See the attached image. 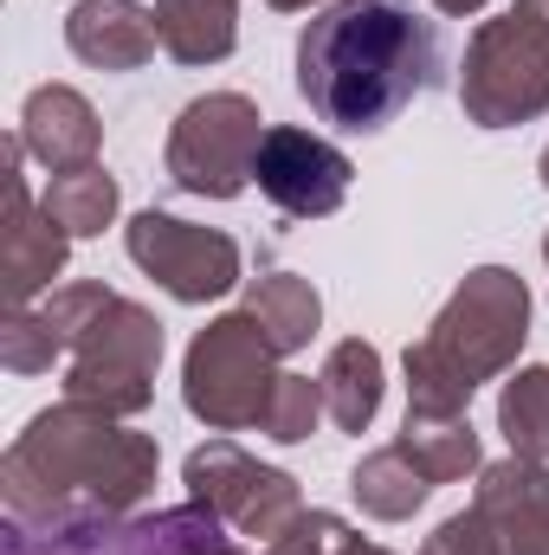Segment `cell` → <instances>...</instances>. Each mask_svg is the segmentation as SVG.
Instances as JSON below:
<instances>
[{"label":"cell","instance_id":"6da1fadb","mask_svg":"<svg viewBox=\"0 0 549 555\" xmlns=\"http://www.w3.org/2000/svg\"><path fill=\"white\" fill-rule=\"evenodd\" d=\"M439 72V26L395 0H330L297 33V98L336 130H388Z\"/></svg>","mask_w":549,"mask_h":555},{"label":"cell","instance_id":"7a4b0ae2","mask_svg":"<svg viewBox=\"0 0 549 555\" xmlns=\"http://www.w3.org/2000/svg\"><path fill=\"white\" fill-rule=\"evenodd\" d=\"M162 446L130 433L117 414L59 401L26 420V433L0 452V504L7 517H137L155 491Z\"/></svg>","mask_w":549,"mask_h":555},{"label":"cell","instance_id":"3957f363","mask_svg":"<svg viewBox=\"0 0 549 555\" xmlns=\"http://www.w3.org/2000/svg\"><path fill=\"white\" fill-rule=\"evenodd\" d=\"M524 336H531V284L511 266L465 272L459 291L439 304V317L426 323V336L408 343V356H401L408 414H426V420L465 414L485 382L518 369Z\"/></svg>","mask_w":549,"mask_h":555},{"label":"cell","instance_id":"277c9868","mask_svg":"<svg viewBox=\"0 0 549 555\" xmlns=\"http://www.w3.org/2000/svg\"><path fill=\"white\" fill-rule=\"evenodd\" d=\"M59 336H65V401L104 408L117 420H137L155 401V369H162V323L111 284H59L39 304Z\"/></svg>","mask_w":549,"mask_h":555},{"label":"cell","instance_id":"5b68a950","mask_svg":"<svg viewBox=\"0 0 549 555\" xmlns=\"http://www.w3.org/2000/svg\"><path fill=\"white\" fill-rule=\"evenodd\" d=\"M278 343L253 310H227L214 317L188 356H181V401L207 433H246L259 426L278 388Z\"/></svg>","mask_w":549,"mask_h":555},{"label":"cell","instance_id":"8992f818","mask_svg":"<svg viewBox=\"0 0 549 555\" xmlns=\"http://www.w3.org/2000/svg\"><path fill=\"white\" fill-rule=\"evenodd\" d=\"M459 104L478 130H524L549 111V20L537 7L511 0V13L485 20L465 39Z\"/></svg>","mask_w":549,"mask_h":555},{"label":"cell","instance_id":"52a82bcc","mask_svg":"<svg viewBox=\"0 0 549 555\" xmlns=\"http://www.w3.org/2000/svg\"><path fill=\"white\" fill-rule=\"evenodd\" d=\"M227 543V524L201 511L194 498L175 511H137V517H7L0 555H201Z\"/></svg>","mask_w":549,"mask_h":555},{"label":"cell","instance_id":"ba28073f","mask_svg":"<svg viewBox=\"0 0 549 555\" xmlns=\"http://www.w3.org/2000/svg\"><path fill=\"white\" fill-rule=\"evenodd\" d=\"M259 142H266V117L246 91H207V98L181 104V117L168 124L162 168L194 201H233L253 181Z\"/></svg>","mask_w":549,"mask_h":555},{"label":"cell","instance_id":"9c48e42d","mask_svg":"<svg viewBox=\"0 0 549 555\" xmlns=\"http://www.w3.org/2000/svg\"><path fill=\"white\" fill-rule=\"evenodd\" d=\"M420 555H549V465L518 452L478 465L472 504L446 517Z\"/></svg>","mask_w":549,"mask_h":555},{"label":"cell","instance_id":"30bf717a","mask_svg":"<svg viewBox=\"0 0 549 555\" xmlns=\"http://www.w3.org/2000/svg\"><path fill=\"white\" fill-rule=\"evenodd\" d=\"M181 478H188V498L201 504V511H214L233 537H246V543H259V550H272L278 537L304 517V491H297V478L291 472H278V465H259L240 439H207V446H194L188 452V465H181Z\"/></svg>","mask_w":549,"mask_h":555},{"label":"cell","instance_id":"8fae6325","mask_svg":"<svg viewBox=\"0 0 549 555\" xmlns=\"http://www.w3.org/2000/svg\"><path fill=\"white\" fill-rule=\"evenodd\" d=\"M124 253L175 304H214L240 284V246L220 227H194V220H175L162 207H149L124 227Z\"/></svg>","mask_w":549,"mask_h":555},{"label":"cell","instance_id":"7c38bea8","mask_svg":"<svg viewBox=\"0 0 549 555\" xmlns=\"http://www.w3.org/2000/svg\"><path fill=\"white\" fill-rule=\"evenodd\" d=\"M20 162H26V142L13 137L0 149V194H7V207H0V297H7V310H26L33 297L59 291V272L72 259V233L26 194Z\"/></svg>","mask_w":549,"mask_h":555},{"label":"cell","instance_id":"4fadbf2b","mask_svg":"<svg viewBox=\"0 0 549 555\" xmlns=\"http://www.w3.org/2000/svg\"><path fill=\"white\" fill-rule=\"evenodd\" d=\"M349 175L356 168H349V155L336 142L291 130V124H272L266 142H259V162H253L259 194L291 220H330L349 201Z\"/></svg>","mask_w":549,"mask_h":555},{"label":"cell","instance_id":"5bb4252c","mask_svg":"<svg viewBox=\"0 0 549 555\" xmlns=\"http://www.w3.org/2000/svg\"><path fill=\"white\" fill-rule=\"evenodd\" d=\"M20 142H26V155H33L46 175H65V168H91V162H98L104 124H98V111H91L85 91H72V85H39V91H26V104H20Z\"/></svg>","mask_w":549,"mask_h":555},{"label":"cell","instance_id":"9a60e30c","mask_svg":"<svg viewBox=\"0 0 549 555\" xmlns=\"http://www.w3.org/2000/svg\"><path fill=\"white\" fill-rule=\"evenodd\" d=\"M65 46H72V59H85L98 72H137L162 46L155 7H137V0H72Z\"/></svg>","mask_w":549,"mask_h":555},{"label":"cell","instance_id":"2e32d148","mask_svg":"<svg viewBox=\"0 0 549 555\" xmlns=\"http://www.w3.org/2000/svg\"><path fill=\"white\" fill-rule=\"evenodd\" d=\"M155 33L175 65H220L240 46V0H155Z\"/></svg>","mask_w":549,"mask_h":555},{"label":"cell","instance_id":"e0dca14e","mask_svg":"<svg viewBox=\"0 0 549 555\" xmlns=\"http://www.w3.org/2000/svg\"><path fill=\"white\" fill-rule=\"evenodd\" d=\"M323 408L343 433H362L369 420L382 414V349L362 343V336H343L330 356H323Z\"/></svg>","mask_w":549,"mask_h":555},{"label":"cell","instance_id":"ac0fdd59","mask_svg":"<svg viewBox=\"0 0 549 555\" xmlns=\"http://www.w3.org/2000/svg\"><path fill=\"white\" fill-rule=\"evenodd\" d=\"M349 498H356L362 517H375V524H408L413 511L433 498V485H426V472L413 465L401 446H375V452H362V465L349 472Z\"/></svg>","mask_w":549,"mask_h":555},{"label":"cell","instance_id":"d6986e66","mask_svg":"<svg viewBox=\"0 0 549 555\" xmlns=\"http://www.w3.org/2000/svg\"><path fill=\"white\" fill-rule=\"evenodd\" d=\"M246 310L266 323V336L278 343V356H297L310 349V336L323 330V297L317 284L297 272H266L246 284Z\"/></svg>","mask_w":549,"mask_h":555},{"label":"cell","instance_id":"ffe728a7","mask_svg":"<svg viewBox=\"0 0 549 555\" xmlns=\"http://www.w3.org/2000/svg\"><path fill=\"white\" fill-rule=\"evenodd\" d=\"M401 452H408L413 465L426 472V485L439 491V485H459V478H472L485 459H478V433H472V420L452 414V420H426V414H408L401 426V439H395Z\"/></svg>","mask_w":549,"mask_h":555},{"label":"cell","instance_id":"44dd1931","mask_svg":"<svg viewBox=\"0 0 549 555\" xmlns=\"http://www.w3.org/2000/svg\"><path fill=\"white\" fill-rule=\"evenodd\" d=\"M39 207H46L72 240H98V233L117 220L124 188H117V175H104V168L91 162V168H65V175H52L46 194H39Z\"/></svg>","mask_w":549,"mask_h":555},{"label":"cell","instance_id":"7402d4cb","mask_svg":"<svg viewBox=\"0 0 549 555\" xmlns=\"http://www.w3.org/2000/svg\"><path fill=\"white\" fill-rule=\"evenodd\" d=\"M498 433L518 459H544L549 465V362L518 369L498 395Z\"/></svg>","mask_w":549,"mask_h":555},{"label":"cell","instance_id":"603a6c76","mask_svg":"<svg viewBox=\"0 0 549 555\" xmlns=\"http://www.w3.org/2000/svg\"><path fill=\"white\" fill-rule=\"evenodd\" d=\"M72 349H65V336H59V323L46 317V310H7L0 317V362H7V375H46L52 362H65Z\"/></svg>","mask_w":549,"mask_h":555},{"label":"cell","instance_id":"cb8c5ba5","mask_svg":"<svg viewBox=\"0 0 549 555\" xmlns=\"http://www.w3.org/2000/svg\"><path fill=\"white\" fill-rule=\"evenodd\" d=\"M323 414H330V408H323V382H310V375H278L272 408H266L259 426H266V439H278V446H304Z\"/></svg>","mask_w":549,"mask_h":555},{"label":"cell","instance_id":"d4e9b609","mask_svg":"<svg viewBox=\"0 0 549 555\" xmlns=\"http://www.w3.org/2000/svg\"><path fill=\"white\" fill-rule=\"evenodd\" d=\"M343 537H349L343 517H330V511H304V517H297L266 555H336L343 550Z\"/></svg>","mask_w":549,"mask_h":555},{"label":"cell","instance_id":"484cf974","mask_svg":"<svg viewBox=\"0 0 549 555\" xmlns=\"http://www.w3.org/2000/svg\"><path fill=\"white\" fill-rule=\"evenodd\" d=\"M336 555H395V550H382V543H369V537H356V530H349V537H343V550Z\"/></svg>","mask_w":549,"mask_h":555},{"label":"cell","instance_id":"4316f807","mask_svg":"<svg viewBox=\"0 0 549 555\" xmlns=\"http://www.w3.org/2000/svg\"><path fill=\"white\" fill-rule=\"evenodd\" d=\"M433 7H439V13H446V20H465V13H478V7H485V0H433Z\"/></svg>","mask_w":549,"mask_h":555},{"label":"cell","instance_id":"83f0119b","mask_svg":"<svg viewBox=\"0 0 549 555\" xmlns=\"http://www.w3.org/2000/svg\"><path fill=\"white\" fill-rule=\"evenodd\" d=\"M201 555H246V550H240V543L227 537V543H214V550H201Z\"/></svg>","mask_w":549,"mask_h":555},{"label":"cell","instance_id":"f1b7e54d","mask_svg":"<svg viewBox=\"0 0 549 555\" xmlns=\"http://www.w3.org/2000/svg\"><path fill=\"white\" fill-rule=\"evenodd\" d=\"M278 13H297V7H317V0H272Z\"/></svg>","mask_w":549,"mask_h":555},{"label":"cell","instance_id":"f546056e","mask_svg":"<svg viewBox=\"0 0 549 555\" xmlns=\"http://www.w3.org/2000/svg\"><path fill=\"white\" fill-rule=\"evenodd\" d=\"M537 175H544V188H549V149H544V155H537Z\"/></svg>","mask_w":549,"mask_h":555},{"label":"cell","instance_id":"4dcf8cb0","mask_svg":"<svg viewBox=\"0 0 549 555\" xmlns=\"http://www.w3.org/2000/svg\"><path fill=\"white\" fill-rule=\"evenodd\" d=\"M524 7H537V13H544V20H549V0H524Z\"/></svg>","mask_w":549,"mask_h":555},{"label":"cell","instance_id":"1f68e13d","mask_svg":"<svg viewBox=\"0 0 549 555\" xmlns=\"http://www.w3.org/2000/svg\"><path fill=\"white\" fill-rule=\"evenodd\" d=\"M544 266H549V233H544Z\"/></svg>","mask_w":549,"mask_h":555}]
</instances>
